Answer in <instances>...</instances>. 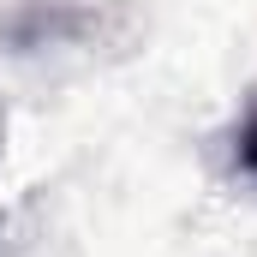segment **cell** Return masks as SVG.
Masks as SVG:
<instances>
[{"mask_svg": "<svg viewBox=\"0 0 257 257\" xmlns=\"http://www.w3.org/2000/svg\"><path fill=\"white\" fill-rule=\"evenodd\" d=\"M227 162H233V174L257 186V90L245 96V108H239V120L227 132Z\"/></svg>", "mask_w": 257, "mask_h": 257, "instance_id": "2", "label": "cell"}, {"mask_svg": "<svg viewBox=\"0 0 257 257\" xmlns=\"http://www.w3.org/2000/svg\"><path fill=\"white\" fill-rule=\"evenodd\" d=\"M102 36V0H12L0 12V48L42 54V48H84Z\"/></svg>", "mask_w": 257, "mask_h": 257, "instance_id": "1", "label": "cell"}]
</instances>
